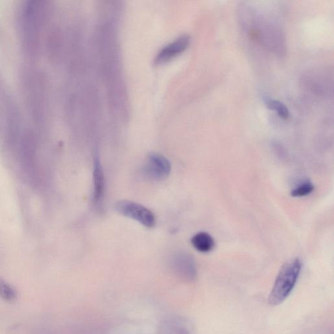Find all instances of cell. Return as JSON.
<instances>
[{
	"label": "cell",
	"instance_id": "6da1fadb",
	"mask_svg": "<svg viewBox=\"0 0 334 334\" xmlns=\"http://www.w3.org/2000/svg\"><path fill=\"white\" fill-rule=\"evenodd\" d=\"M302 263L296 258L285 263L279 270L268 297L269 304H282L292 292L302 270Z\"/></svg>",
	"mask_w": 334,
	"mask_h": 334
},
{
	"label": "cell",
	"instance_id": "7a4b0ae2",
	"mask_svg": "<svg viewBox=\"0 0 334 334\" xmlns=\"http://www.w3.org/2000/svg\"><path fill=\"white\" fill-rule=\"evenodd\" d=\"M115 208L123 216L135 220L146 227L150 228L156 226L155 215L141 204L132 201L122 200L116 203Z\"/></svg>",
	"mask_w": 334,
	"mask_h": 334
},
{
	"label": "cell",
	"instance_id": "3957f363",
	"mask_svg": "<svg viewBox=\"0 0 334 334\" xmlns=\"http://www.w3.org/2000/svg\"><path fill=\"white\" fill-rule=\"evenodd\" d=\"M171 163L167 158L157 154H150L144 166V173L154 180H162L169 177Z\"/></svg>",
	"mask_w": 334,
	"mask_h": 334
},
{
	"label": "cell",
	"instance_id": "277c9868",
	"mask_svg": "<svg viewBox=\"0 0 334 334\" xmlns=\"http://www.w3.org/2000/svg\"><path fill=\"white\" fill-rule=\"evenodd\" d=\"M190 44L191 38L188 35L184 34L178 37L158 52L154 60V64L156 65H162L171 61L185 51Z\"/></svg>",
	"mask_w": 334,
	"mask_h": 334
},
{
	"label": "cell",
	"instance_id": "5b68a950",
	"mask_svg": "<svg viewBox=\"0 0 334 334\" xmlns=\"http://www.w3.org/2000/svg\"><path fill=\"white\" fill-rule=\"evenodd\" d=\"M174 269L181 276L188 280H193L197 276L194 259L186 253H178L173 256L172 261Z\"/></svg>",
	"mask_w": 334,
	"mask_h": 334
},
{
	"label": "cell",
	"instance_id": "8992f818",
	"mask_svg": "<svg viewBox=\"0 0 334 334\" xmlns=\"http://www.w3.org/2000/svg\"><path fill=\"white\" fill-rule=\"evenodd\" d=\"M93 204L95 208L99 210L103 206L105 198V181L102 166L98 155H95L94 170H93Z\"/></svg>",
	"mask_w": 334,
	"mask_h": 334
},
{
	"label": "cell",
	"instance_id": "52a82bcc",
	"mask_svg": "<svg viewBox=\"0 0 334 334\" xmlns=\"http://www.w3.org/2000/svg\"><path fill=\"white\" fill-rule=\"evenodd\" d=\"M191 244L195 249L200 253H209L215 247V241L212 236L207 232H200L195 234L191 239Z\"/></svg>",
	"mask_w": 334,
	"mask_h": 334
},
{
	"label": "cell",
	"instance_id": "ba28073f",
	"mask_svg": "<svg viewBox=\"0 0 334 334\" xmlns=\"http://www.w3.org/2000/svg\"><path fill=\"white\" fill-rule=\"evenodd\" d=\"M266 104H267V108L275 111L281 118L284 119V120L289 119V116H290L289 109L280 101L275 100V99H269V100L267 101Z\"/></svg>",
	"mask_w": 334,
	"mask_h": 334
},
{
	"label": "cell",
	"instance_id": "9c48e42d",
	"mask_svg": "<svg viewBox=\"0 0 334 334\" xmlns=\"http://www.w3.org/2000/svg\"><path fill=\"white\" fill-rule=\"evenodd\" d=\"M314 191V185L310 181H304L296 185L290 192L293 197H303L310 195Z\"/></svg>",
	"mask_w": 334,
	"mask_h": 334
},
{
	"label": "cell",
	"instance_id": "30bf717a",
	"mask_svg": "<svg viewBox=\"0 0 334 334\" xmlns=\"http://www.w3.org/2000/svg\"><path fill=\"white\" fill-rule=\"evenodd\" d=\"M0 296L7 301H12L16 298L14 289L5 280L0 278Z\"/></svg>",
	"mask_w": 334,
	"mask_h": 334
}]
</instances>
